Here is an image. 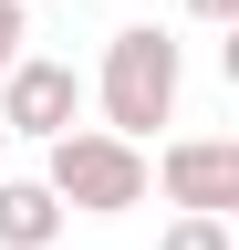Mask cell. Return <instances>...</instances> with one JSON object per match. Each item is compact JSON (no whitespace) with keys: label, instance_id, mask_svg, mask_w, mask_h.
<instances>
[{"label":"cell","instance_id":"cell-1","mask_svg":"<svg viewBox=\"0 0 239 250\" xmlns=\"http://www.w3.org/2000/svg\"><path fill=\"white\" fill-rule=\"evenodd\" d=\"M177 83H187V52H177V31H156V21H125V31L104 42V73H94L104 136L146 146V136L177 115Z\"/></svg>","mask_w":239,"mask_h":250},{"label":"cell","instance_id":"cell-2","mask_svg":"<svg viewBox=\"0 0 239 250\" xmlns=\"http://www.w3.org/2000/svg\"><path fill=\"white\" fill-rule=\"evenodd\" d=\"M42 188H52L63 208H83V219H125V208H146V146L104 136V125H63Z\"/></svg>","mask_w":239,"mask_h":250},{"label":"cell","instance_id":"cell-3","mask_svg":"<svg viewBox=\"0 0 239 250\" xmlns=\"http://www.w3.org/2000/svg\"><path fill=\"white\" fill-rule=\"evenodd\" d=\"M63 125H83V73H73V62L21 52L11 73H0V136H32V146H52Z\"/></svg>","mask_w":239,"mask_h":250},{"label":"cell","instance_id":"cell-4","mask_svg":"<svg viewBox=\"0 0 239 250\" xmlns=\"http://www.w3.org/2000/svg\"><path fill=\"white\" fill-rule=\"evenodd\" d=\"M146 188H166V198L198 208V219H229L239 208V146L229 136H177V146H156Z\"/></svg>","mask_w":239,"mask_h":250},{"label":"cell","instance_id":"cell-5","mask_svg":"<svg viewBox=\"0 0 239 250\" xmlns=\"http://www.w3.org/2000/svg\"><path fill=\"white\" fill-rule=\"evenodd\" d=\"M63 198H52L42 177H0V250H52L63 240Z\"/></svg>","mask_w":239,"mask_h":250},{"label":"cell","instance_id":"cell-6","mask_svg":"<svg viewBox=\"0 0 239 250\" xmlns=\"http://www.w3.org/2000/svg\"><path fill=\"white\" fill-rule=\"evenodd\" d=\"M156 250H229V219H198V208H177Z\"/></svg>","mask_w":239,"mask_h":250},{"label":"cell","instance_id":"cell-7","mask_svg":"<svg viewBox=\"0 0 239 250\" xmlns=\"http://www.w3.org/2000/svg\"><path fill=\"white\" fill-rule=\"evenodd\" d=\"M21 42H32V11H21V0H0V73L21 62Z\"/></svg>","mask_w":239,"mask_h":250},{"label":"cell","instance_id":"cell-8","mask_svg":"<svg viewBox=\"0 0 239 250\" xmlns=\"http://www.w3.org/2000/svg\"><path fill=\"white\" fill-rule=\"evenodd\" d=\"M187 11H198L208 31H229V21H239V0H187Z\"/></svg>","mask_w":239,"mask_h":250},{"label":"cell","instance_id":"cell-9","mask_svg":"<svg viewBox=\"0 0 239 250\" xmlns=\"http://www.w3.org/2000/svg\"><path fill=\"white\" fill-rule=\"evenodd\" d=\"M0 177H11V136H0Z\"/></svg>","mask_w":239,"mask_h":250}]
</instances>
